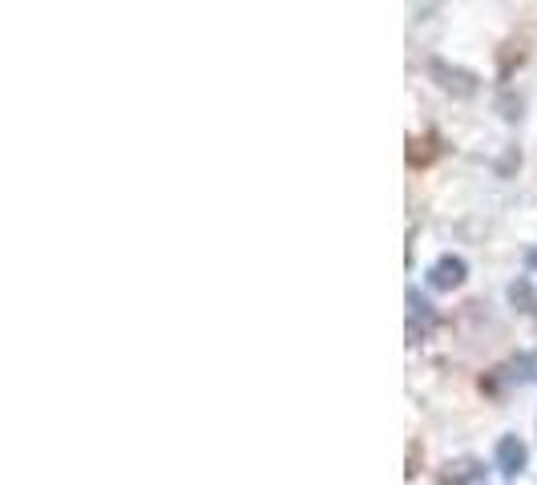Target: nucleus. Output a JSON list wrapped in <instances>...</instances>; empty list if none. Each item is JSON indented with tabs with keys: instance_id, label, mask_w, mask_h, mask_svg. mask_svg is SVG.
<instances>
[{
	"instance_id": "1",
	"label": "nucleus",
	"mask_w": 537,
	"mask_h": 485,
	"mask_svg": "<svg viewBox=\"0 0 537 485\" xmlns=\"http://www.w3.org/2000/svg\"><path fill=\"white\" fill-rule=\"evenodd\" d=\"M429 73L437 77V85L445 93H453V98H473V93H477V73H469V69H461V65L429 61Z\"/></svg>"
},
{
	"instance_id": "2",
	"label": "nucleus",
	"mask_w": 537,
	"mask_h": 485,
	"mask_svg": "<svg viewBox=\"0 0 537 485\" xmlns=\"http://www.w3.org/2000/svg\"><path fill=\"white\" fill-rule=\"evenodd\" d=\"M409 340L417 344V340H424V336L432 332V328H437V308H432L429 300L420 296L417 288H409Z\"/></svg>"
},
{
	"instance_id": "3",
	"label": "nucleus",
	"mask_w": 537,
	"mask_h": 485,
	"mask_svg": "<svg viewBox=\"0 0 537 485\" xmlns=\"http://www.w3.org/2000/svg\"><path fill=\"white\" fill-rule=\"evenodd\" d=\"M465 275H469V263H465L461 255H440L437 263L429 267V283L437 291H453L465 283Z\"/></svg>"
},
{
	"instance_id": "4",
	"label": "nucleus",
	"mask_w": 537,
	"mask_h": 485,
	"mask_svg": "<svg viewBox=\"0 0 537 485\" xmlns=\"http://www.w3.org/2000/svg\"><path fill=\"white\" fill-rule=\"evenodd\" d=\"M525 461H530V449H525L522 437H501L497 441V470L505 473V478H517V473L525 470Z\"/></svg>"
},
{
	"instance_id": "5",
	"label": "nucleus",
	"mask_w": 537,
	"mask_h": 485,
	"mask_svg": "<svg viewBox=\"0 0 537 485\" xmlns=\"http://www.w3.org/2000/svg\"><path fill=\"white\" fill-rule=\"evenodd\" d=\"M501 380L505 385H537V352H522L501 368Z\"/></svg>"
},
{
	"instance_id": "6",
	"label": "nucleus",
	"mask_w": 537,
	"mask_h": 485,
	"mask_svg": "<svg viewBox=\"0 0 537 485\" xmlns=\"http://www.w3.org/2000/svg\"><path fill=\"white\" fill-rule=\"evenodd\" d=\"M481 478V461H473V457H461V461H448L445 470H440V481L445 485H469Z\"/></svg>"
},
{
	"instance_id": "7",
	"label": "nucleus",
	"mask_w": 537,
	"mask_h": 485,
	"mask_svg": "<svg viewBox=\"0 0 537 485\" xmlns=\"http://www.w3.org/2000/svg\"><path fill=\"white\" fill-rule=\"evenodd\" d=\"M509 303L525 316H537V296H533V283L530 280H513L509 283Z\"/></svg>"
}]
</instances>
